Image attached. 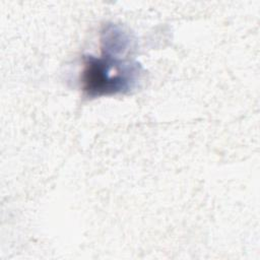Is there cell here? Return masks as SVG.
Instances as JSON below:
<instances>
[{
    "mask_svg": "<svg viewBox=\"0 0 260 260\" xmlns=\"http://www.w3.org/2000/svg\"><path fill=\"white\" fill-rule=\"evenodd\" d=\"M137 66L114 59V57L93 58L84 62L81 81L88 95L121 92L131 88L137 78Z\"/></svg>",
    "mask_w": 260,
    "mask_h": 260,
    "instance_id": "6da1fadb",
    "label": "cell"
}]
</instances>
